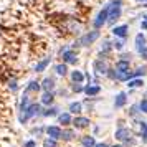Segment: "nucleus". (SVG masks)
I'll use <instances>...</instances> for the list:
<instances>
[{
    "label": "nucleus",
    "mask_w": 147,
    "mask_h": 147,
    "mask_svg": "<svg viewBox=\"0 0 147 147\" xmlns=\"http://www.w3.org/2000/svg\"><path fill=\"white\" fill-rule=\"evenodd\" d=\"M99 38H101V32L99 30H89V32H84L80 38H76L74 43L69 48H71V50H78V48L91 47V45H94Z\"/></svg>",
    "instance_id": "obj_1"
},
{
    "label": "nucleus",
    "mask_w": 147,
    "mask_h": 147,
    "mask_svg": "<svg viewBox=\"0 0 147 147\" xmlns=\"http://www.w3.org/2000/svg\"><path fill=\"white\" fill-rule=\"evenodd\" d=\"M41 111H43V107L40 106V102L33 101L25 113H18V122L20 124H27L28 121L35 119V117H41Z\"/></svg>",
    "instance_id": "obj_2"
},
{
    "label": "nucleus",
    "mask_w": 147,
    "mask_h": 147,
    "mask_svg": "<svg viewBox=\"0 0 147 147\" xmlns=\"http://www.w3.org/2000/svg\"><path fill=\"white\" fill-rule=\"evenodd\" d=\"M91 126H93V121L89 119L88 116H83V114L74 116L73 121H71V127H73L74 131H86Z\"/></svg>",
    "instance_id": "obj_3"
},
{
    "label": "nucleus",
    "mask_w": 147,
    "mask_h": 147,
    "mask_svg": "<svg viewBox=\"0 0 147 147\" xmlns=\"http://www.w3.org/2000/svg\"><path fill=\"white\" fill-rule=\"evenodd\" d=\"M107 12H109L107 5H104V7L98 12V15L93 18V30H101V28L107 23Z\"/></svg>",
    "instance_id": "obj_4"
},
{
    "label": "nucleus",
    "mask_w": 147,
    "mask_h": 147,
    "mask_svg": "<svg viewBox=\"0 0 147 147\" xmlns=\"http://www.w3.org/2000/svg\"><path fill=\"white\" fill-rule=\"evenodd\" d=\"M60 58L63 60L61 63H65L66 66H69V65H76V63L80 61V55H78V51H76V50L68 48L66 51H63V53L60 55Z\"/></svg>",
    "instance_id": "obj_5"
},
{
    "label": "nucleus",
    "mask_w": 147,
    "mask_h": 147,
    "mask_svg": "<svg viewBox=\"0 0 147 147\" xmlns=\"http://www.w3.org/2000/svg\"><path fill=\"white\" fill-rule=\"evenodd\" d=\"M134 129L137 131V136L136 137H139V140L142 144H147V122L142 119H136L134 121Z\"/></svg>",
    "instance_id": "obj_6"
},
{
    "label": "nucleus",
    "mask_w": 147,
    "mask_h": 147,
    "mask_svg": "<svg viewBox=\"0 0 147 147\" xmlns=\"http://www.w3.org/2000/svg\"><path fill=\"white\" fill-rule=\"evenodd\" d=\"M107 69H109V63H107V58H96L93 61V71L98 76H106Z\"/></svg>",
    "instance_id": "obj_7"
},
{
    "label": "nucleus",
    "mask_w": 147,
    "mask_h": 147,
    "mask_svg": "<svg viewBox=\"0 0 147 147\" xmlns=\"http://www.w3.org/2000/svg\"><path fill=\"white\" fill-rule=\"evenodd\" d=\"M131 136H134V131L127 126L116 127V131H114V139H116V142H119V144H122V142H124L127 137H131Z\"/></svg>",
    "instance_id": "obj_8"
},
{
    "label": "nucleus",
    "mask_w": 147,
    "mask_h": 147,
    "mask_svg": "<svg viewBox=\"0 0 147 147\" xmlns=\"http://www.w3.org/2000/svg\"><path fill=\"white\" fill-rule=\"evenodd\" d=\"M61 131H63V129H61L58 124H48V126H45V137L53 139V140H58V142H60Z\"/></svg>",
    "instance_id": "obj_9"
},
{
    "label": "nucleus",
    "mask_w": 147,
    "mask_h": 147,
    "mask_svg": "<svg viewBox=\"0 0 147 147\" xmlns=\"http://www.w3.org/2000/svg\"><path fill=\"white\" fill-rule=\"evenodd\" d=\"M40 88L43 93H55L56 91V81L53 76H47L40 81Z\"/></svg>",
    "instance_id": "obj_10"
},
{
    "label": "nucleus",
    "mask_w": 147,
    "mask_h": 147,
    "mask_svg": "<svg viewBox=\"0 0 147 147\" xmlns=\"http://www.w3.org/2000/svg\"><path fill=\"white\" fill-rule=\"evenodd\" d=\"M111 33L117 38V40H126V36L129 35V25L122 23V25H116L111 28Z\"/></svg>",
    "instance_id": "obj_11"
},
{
    "label": "nucleus",
    "mask_w": 147,
    "mask_h": 147,
    "mask_svg": "<svg viewBox=\"0 0 147 147\" xmlns=\"http://www.w3.org/2000/svg\"><path fill=\"white\" fill-rule=\"evenodd\" d=\"M56 121H58V126H60L61 129H65V127H71L73 116L68 113V111H65V113H60L58 116H56Z\"/></svg>",
    "instance_id": "obj_12"
},
{
    "label": "nucleus",
    "mask_w": 147,
    "mask_h": 147,
    "mask_svg": "<svg viewBox=\"0 0 147 147\" xmlns=\"http://www.w3.org/2000/svg\"><path fill=\"white\" fill-rule=\"evenodd\" d=\"M65 28H66L68 33L78 35L81 32V23L78 22V18H68L66 23H65Z\"/></svg>",
    "instance_id": "obj_13"
},
{
    "label": "nucleus",
    "mask_w": 147,
    "mask_h": 147,
    "mask_svg": "<svg viewBox=\"0 0 147 147\" xmlns=\"http://www.w3.org/2000/svg\"><path fill=\"white\" fill-rule=\"evenodd\" d=\"M101 89H102V88H101L98 83H91V84H86V86H84L83 93L86 94L88 98H96V96L101 93Z\"/></svg>",
    "instance_id": "obj_14"
},
{
    "label": "nucleus",
    "mask_w": 147,
    "mask_h": 147,
    "mask_svg": "<svg viewBox=\"0 0 147 147\" xmlns=\"http://www.w3.org/2000/svg\"><path fill=\"white\" fill-rule=\"evenodd\" d=\"M78 142H80V147H94L98 140H96V137L91 136V134H83V136H80Z\"/></svg>",
    "instance_id": "obj_15"
},
{
    "label": "nucleus",
    "mask_w": 147,
    "mask_h": 147,
    "mask_svg": "<svg viewBox=\"0 0 147 147\" xmlns=\"http://www.w3.org/2000/svg\"><path fill=\"white\" fill-rule=\"evenodd\" d=\"M76 137H78V134H76V131H74L73 127H65L61 131L60 140H63V142H73V140H76Z\"/></svg>",
    "instance_id": "obj_16"
},
{
    "label": "nucleus",
    "mask_w": 147,
    "mask_h": 147,
    "mask_svg": "<svg viewBox=\"0 0 147 147\" xmlns=\"http://www.w3.org/2000/svg\"><path fill=\"white\" fill-rule=\"evenodd\" d=\"M40 91H41L40 81L38 80H30L27 83V86H25V91H23V93L25 94H38Z\"/></svg>",
    "instance_id": "obj_17"
},
{
    "label": "nucleus",
    "mask_w": 147,
    "mask_h": 147,
    "mask_svg": "<svg viewBox=\"0 0 147 147\" xmlns=\"http://www.w3.org/2000/svg\"><path fill=\"white\" fill-rule=\"evenodd\" d=\"M146 45H147V38H146V35L142 33H137L136 35V38H134V47H136V51L137 53H140L144 48H146Z\"/></svg>",
    "instance_id": "obj_18"
},
{
    "label": "nucleus",
    "mask_w": 147,
    "mask_h": 147,
    "mask_svg": "<svg viewBox=\"0 0 147 147\" xmlns=\"http://www.w3.org/2000/svg\"><path fill=\"white\" fill-rule=\"evenodd\" d=\"M84 111V107H83V104H81V101H71L69 104H68V113L71 114V116H80L81 113Z\"/></svg>",
    "instance_id": "obj_19"
},
{
    "label": "nucleus",
    "mask_w": 147,
    "mask_h": 147,
    "mask_svg": "<svg viewBox=\"0 0 147 147\" xmlns=\"http://www.w3.org/2000/svg\"><path fill=\"white\" fill-rule=\"evenodd\" d=\"M53 104H55V93H41V96H40L41 107H50Z\"/></svg>",
    "instance_id": "obj_20"
},
{
    "label": "nucleus",
    "mask_w": 147,
    "mask_h": 147,
    "mask_svg": "<svg viewBox=\"0 0 147 147\" xmlns=\"http://www.w3.org/2000/svg\"><path fill=\"white\" fill-rule=\"evenodd\" d=\"M127 104V93L126 91H121V93L116 94V98H114V107L116 109H122V107H126Z\"/></svg>",
    "instance_id": "obj_21"
},
{
    "label": "nucleus",
    "mask_w": 147,
    "mask_h": 147,
    "mask_svg": "<svg viewBox=\"0 0 147 147\" xmlns=\"http://www.w3.org/2000/svg\"><path fill=\"white\" fill-rule=\"evenodd\" d=\"M68 74H69L71 83H74V84H83L84 83V73L81 69H73V71H69Z\"/></svg>",
    "instance_id": "obj_22"
},
{
    "label": "nucleus",
    "mask_w": 147,
    "mask_h": 147,
    "mask_svg": "<svg viewBox=\"0 0 147 147\" xmlns=\"http://www.w3.org/2000/svg\"><path fill=\"white\" fill-rule=\"evenodd\" d=\"M60 113H61L60 107L56 106V104H53V106H50V107H43V111H41V117H56Z\"/></svg>",
    "instance_id": "obj_23"
},
{
    "label": "nucleus",
    "mask_w": 147,
    "mask_h": 147,
    "mask_svg": "<svg viewBox=\"0 0 147 147\" xmlns=\"http://www.w3.org/2000/svg\"><path fill=\"white\" fill-rule=\"evenodd\" d=\"M50 63H51V58H50V56L43 58V60H40L36 65H35L33 71L35 73H43V71H47V68L50 66Z\"/></svg>",
    "instance_id": "obj_24"
},
{
    "label": "nucleus",
    "mask_w": 147,
    "mask_h": 147,
    "mask_svg": "<svg viewBox=\"0 0 147 147\" xmlns=\"http://www.w3.org/2000/svg\"><path fill=\"white\" fill-rule=\"evenodd\" d=\"M127 116H129V119H132V121H136V119H140V111H139V106H137V102H134V104H131L129 106V109H127Z\"/></svg>",
    "instance_id": "obj_25"
},
{
    "label": "nucleus",
    "mask_w": 147,
    "mask_h": 147,
    "mask_svg": "<svg viewBox=\"0 0 147 147\" xmlns=\"http://www.w3.org/2000/svg\"><path fill=\"white\" fill-rule=\"evenodd\" d=\"M32 102H33V101H32V98H30V94L23 93V96H22V99H20V106H18V113H25Z\"/></svg>",
    "instance_id": "obj_26"
},
{
    "label": "nucleus",
    "mask_w": 147,
    "mask_h": 147,
    "mask_svg": "<svg viewBox=\"0 0 147 147\" xmlns=\"http://www.w3.org/2000/svg\"><path fill=\"white\" fill-rule=\"evenodd\" d=\"M111 51H113V41L107 40V38H104L102 43H101V47H99V55L107 56V53H111Z\"/></svg>",
    "instance_id": "obj_27"
},
{
    "label": "nucleus",
    "mask_w": 147,
    "mask_h": 147,
    "mask_svg": "<svg viewBox=\"0 0 147 147\" xmlns=\"http://www.w3.org/2000/svg\"><path fill=\"white\" fill-rule=\"evenodd\" d=\"M30 134H32V137H36V139L45 137V126H43V124H38V126L32 127V129H30Z\"/></svg>",
    "instance_id": "obj_28"
},
{
    "label": "nucleus",
    "mask_w": 147,
    "mask_h": 147,
    "mask_svg": "<svg viewBox=\"0 0 147 147\" xmlns=\"http://www.w3.org/2000/svg\"><path fill=\"white\" fill-rule=\"evenodd\" d=\"M114 69L117 71V73H126L131 69V63H127V61H116V65H114Z\"/></svg>",
    "instance_id": "obj_29"
},
{
    "label": "nucleus",
    "mask_w": 147,
    "mask_h": 147,
    "mask_svg": "<svg viewBox=\"0 0 147 147\" xmlns=\"http://www.w3.org/2000/svg\"><path fill=\"white\" fill-rule=\"evenodd\" d=\"M55 73L58 74V76H61V78H65V76H68V66L65 65V63H58V65H55Z\"/></svg>",
    "instance_id": "obj_30"
},
{
    "label": "nucleus",
    "mask_w": 147,
    "mask_h": 147,
    "mask_svg": "<svg viewBox=\"0 0 147 147\" xmlns=\"http://www.w3.org/2000/svg\"><path fill=\"white\" fill-rule=\"evenodd\" d=\"M126 86L129 88V89H136V88H142L144 86V80L142 78H134V80L127 81Z\"/></svg>",
    "instance_id": "obj_31"
},
{
    "label": "nucleus",
    "mask_w": 147,
    "mask_h": 147,
    "mask_svg": "<svg viewBox=\"0 0 147 147\" xmlns=\"http://www.w3.org/2000/svg\"><path fill=\"white\" fill-rule=\"evenodd\" d=\"M7 86H8V89H10V93H17L18 91V80L17 78H10L8 80V83H7Z\"/></svg>",
    "instance_id": "obj_32"
},
{
    "label": "nucleus",
    "mask_w": 147,
    "mask_h": 147,
    "mask_svg": "<svg viewBox=\"0 0 147 147\" xmlns=\"http://www.w3.org/2000/svg\"><path fill=\"white\" fill-rule=\"evenodd\" d=\"M132 73H134V78H144L147 74V66H137Z\"/></svg>",
    "instance_id": "obj_33"
},
{
    "label": "nucleus",
    "mask_w": 147,
    "mask_h": 147,
    "mask_svg": "<svg viewBox=\"0 0 147 147\" xmlns=\"http://www.w3.org/2000/svg\"><path fill=\"white\" fill-rule=\"evenodd\" d=\"M41 147H60V142L53 139H48V137H43V144Z\"/></svg>",
    "instance_id": "obj_34"
},
{
    "label": "nucleus",
    "mask_w": 147,
    "mask_h": 147,
    "mask_svg": "<svg viewBox=\"0 0 147 147\" xmlns=\"http://www.w3.org/2000/svg\"><path fill=\"white\" fill-rule=\"evenodd\" d=\"M124 45H126V43H124V40H117V38H116V40L113 41V50H116V51H124Z\"/></svg>",
    "instance_id": "obj_35"
},
{
    "label": "nucleus",
    "mask_w": 147,
    "mask_h": 147,
    "mask_svg": "<svg viewBox=\"0 0 147 147\" xmlns=\"http://www.w3.org/2000/svg\"><path fill=\"white\" fill-rule=\"evenodd\" d=\"M137 106H139L140 114H147V98H142V99L137 102Z\"/></svg>",
    "instance_id": "obj_36"
},
{
    "label": "nucleus",
    "mask_w": 147,
    "mask_h": 147,
    "mask_svg": "<svg viewBox=\"0 0 147 147\" xmlns=\"http://www.w3.org/2000/svg\"><path fill=\"white\" fill-rule=\"evenodd\" d=\"M119 61H127V63H131V60H132V53H127V51H121L119 53V58H117Z\"/></svg>",
    "instance_id": "obj_37"
},
{
    "label": "nucleus",
    "mask_w": 147,
    "mask_h": 147,
    "mask_svg": "<svg viewBox=\"0 0 147 147\" xmlns=\"http://www.w3.org/2000/svg\"><path fill=\"white\" fill-rule=\"evenodd\" d=\"M69 89H71V93L80 94V93H83L84 86H83V84H74V83H71V84H69Z\"/></svg>",
    "instance_id": "obj_38"
},
{
    "label": "nucleus",
    "mask_w": 147,
    "mask_h": 147,
    "mask_svg": "<svg viewBox=\"0 0 147 147\" xmlns=\"http://www.w3.org/2000/svg\"><path fill=\"white\" fill-rule=\"evenodd\" d=\"M106 78H107V80H111V81L116 80V69H114V68H109V69H107Z\"/></svg>",
    "instance_id": "obj_39"
},
{
    "label": "nucleus",
    "mask_w": 147,
    "mask_h": 147,
    "mask_svg": "<svg viewBox=\"0 0 147 147\" xmlns=\"http://www.w3.org/2000/svg\"><path fill=\"white\" fill-rule=\"evenodd\" d=\"M22 147H36V140L35 139H28V140H25V142L22 144Z\"/></svg>",
    "instance_id": "obj_40"
},
{
    "label": "nucleus",
    "mask_w": 147,
    "mask_h": 147,
    "mask_svg": "<svg viewBox=\"0 0 147 147\" xmlns=\"http://www.w3.org/2000/svg\"><path fill=\"white\" fill-rule=\"evenodd\" d=\"M140 28H142V32H147V18H142V22H140Z\"/></svg>",
    "instance_id": "obj_41"
},
{
    "label": "nucleus",
    "mask_w": 147,
    "mask_h": 147,
    "mask_svg": "<svg viewBox=\"0 0 147 147\" xmlns=\"http://www.w3.org/2000/svg\"><path fill=\"white\" fill-rule=\"evenodd\" d=\"M140 58H144V60H147V45H146V48H144V50H142V51H140Z\"/></svg>",
    "instance_id": "obj_42"
},
{
    "label": "nucleus",
    "mask_w": 147,
    "mask_h": 147,
    "mask_svg": "<svg viewBox=\"0 0 147 147\" xmlns=\"http://www.w3.org/2000/svg\"><path fill=\"white\" fill-rule=\"evenodd\" d=\"M99 131H101L99 126H93V134H91V136H94V137H96V134H99Z\"/></svg>",
    "instance_id": "obj_43"
},
{
    "label": "nucleus",
    "mask_w": 147,
    "mask_h": 147,
    "mask_svg": "<svg viewBox=\"0 0 147 147\" xmlns=\"http://www.w3.org/2000/svg\"><path fill=\"white\" fill-rule=\"evenodd\" d=\"M111 144H107V142H96V146L94 147H109Z\"/></svg>",
    "instance_id": "obj_44"
},
{
    "label": "nucleus",
    "mask_w": 147,
    "mask_h": 147,
    "mask_svg": "<svg viewBox=\"0 0 147 147\" xmlns=\"http://www.w3.org/2000/svg\"><path fill=\"white\" fill-rule=\"evenodd\" d=\"M109 147H124V146H122V144H119V142H116V144H111Z\"/></svg>",
    "instance_id": "obj_45"
},
{
    "label": "nucleus",
    "mask_w": 147,
    "mask_h": 147,
    "mask_svg": "<svg viewBox=\"0 0 147 147\" xmlns=\"http://www.w3.org/2000/svg\"><path fill=\"white\" fill-rule=\"evenodd\" d=\"M134 2H137V3H147V0H134Z\"/></svg>",
    "instance_id": "obj_46"
},
{
    "label": "nucleus",
    "mask_w": 147,
    "mask_h": 147,
    "mask_svg": "<svg viewBox=\"0 0 147 147\" xmlns=\"http://www.w3.org/2000/svg\"><path fill=\"white\" fill-rule=\"evenodd\" d=\"M0 36H2V27H0Z\"/></svg>",
    "instance_id": "obj_47"
},
{
    "label": "nucleus",
    "mask_w": 147,
    "mask_h": 147,
    "mask_svg": "<svg viewBox=\"0 0 147 147\" xmlns=\"http://www.w3.org/2000/svg\"><path fill=\"white\" fill-rule=\"evenodd\" d=\"M144 7H146V8H147V3H146V5H144Z\"/></svg>",
    "instance_id": "obj_48"
}]
</instances>
